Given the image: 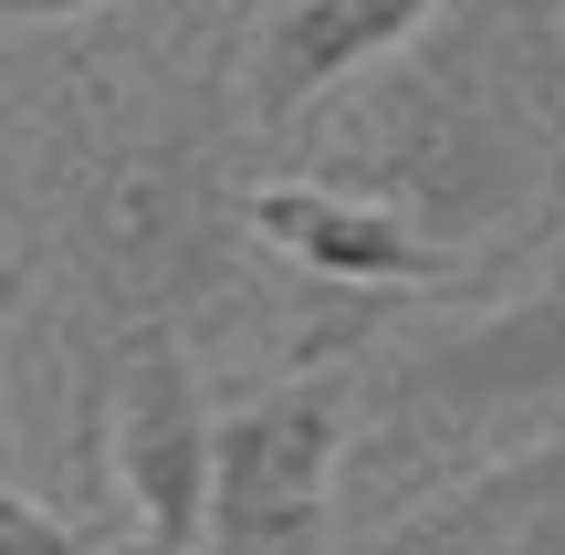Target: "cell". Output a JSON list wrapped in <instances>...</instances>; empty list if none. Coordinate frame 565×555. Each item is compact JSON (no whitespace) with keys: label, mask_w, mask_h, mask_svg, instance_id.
Returning <instances> with one entry per match:
<instances>
[{"label":"cell","mask_w":565,"mask_h":555,"mask_svg":"<svg viewBox=\"0 0 565 555\" xmlns=\"http://www.w3.org/2000/svg\"><path fill=\"white\" fill-rule=\"evenodd\" d=\"M315 179L366 189L471 273L545 252L565 231V0H440L356 74Z\"/></svg>","instance_id":"1"},{"label":"cell","mask_w":565,"mask_h":555,"mask_svg":"<svg viewBox=\"0 0 565 555\" xmlns=\"http://www.w3.org/2000/svg\"><path fill=\"white\" fill-rule=\"evenodd\" d=\"M565 430V263L461 325H398L387 314L356 346V451L366 493L419 503L482 461Z\"/></svg>","instance_id":"2"},{"label":"cell","mask_w":565,"mask_h":555,"mask_svg":"<svg viewBox=\"0 0 565 555\" xmlns=\"http://www.w3.org/2000/svg\"><path fill=\"white\" fill-rule=\"evenodd\" d=\"M74 284L84 346H116L137 325H210L242 305V179L221 168V105L179 95L105 126L74 179ZM84 356V367H95Z\"/></svg>","instance_id":"3"},{"label":"cell","mask_w":565,"mask_h":555,"mask_svg":"<svg viewBox=\"0 0 565 555\" xmlns=\"http://www.w3.org/2000/svg\"><path fill=\"white\" fill-rule=\"evenodd\" d=\"M398 305H345L294 346L273 388L210 419V514L200 555H324L335 472L356 451V346Z\"/></svg>","instance_id":"4"},{"label":"cell","mask_w":565,"mask_h":555,"mask_svg":"<svg viewBox=\"0 0 565 555\" xmlns=\"http://www.w3.org/2000/svg\"><path fill=\"white\" fill-rule=\"evenodd\" d=\"M84 430L126 482V555H200L210 514V388L179 325H137L84 367Z\"/></svg>","instance_id":"5"},{"label":"cell","mask_w":565,"mask_h":555,"mask_svg":"<svg viewBox=\"0 0 565 555\" xmlns=\"http://www.w3.org/2000/svg\"><path fill=\"white\" fill-rule=\"evenodd\" d=\"M242 242L282 252L294 273L335 284L345 305H408V293H450L471 284V263L429 252L398 210H377L366 189H335V179H252L242 189Z\"/></svg>","instance_id":"6"},{"label":"cell","mask_w":565,"mask_h":555,"mask_svg":"<svg viewBox=\"0 0 565 555\" xmlns=\"http://www.w3.org/2000/svg\"><path fill=\"white\" fill-rule=\"evenodd\" d=\"M440 0H273L263 32H252V63H242V116L263 137H294L315 126L366 63H387Z\"/></svg>","instance_id":"7"},{"label":"cell","mask_w":565,"mask_h":555,"mask_svg":"<svg viewBox=\"0 0 565 555\" xmlns=\"http://www.w3.org/2000/svg\"><path fill=\"white\" fill-rule=\"evenodd\" d=\"M366 555H565V430L398 503Z\"/></svg>","instance_id":"8"},{"label":"cell","mask_w":565,"mask_h":555,"mask_svg":"<svg viewBox=\"0 0 565 555\" xmlns=\"http://www.w3.org/2000/svg\"><path fill=\"white\" fill-rule=\"evenodd\" d=\"M0 555H105L95 535H74L63 514H42L32 493H21L11 472H0Z\"/></svg>","instance_id":"9"},{"label":"cell","mask_w":565,"mask_h":555,"mask_svg":"<svg viewBox=\"0 0 565 555\" xmlns=\"http://www.w3.org/2000/svg\"><path fill=\"white\" fill-rule=\"evenodd\" d=\"M32 273H42V252H11V263H0V335H11L21 293H32Z\"/></svg>","instance_id":"10"},{"label":"cell","mask_w":565,"mask_h":555,"mask_svg":"<svg viewBox=\"0 0 565 555\" xmlns=\"http://www.w3.org/2000/svg\"><path fill=\"white\" fill-rule=\"evenodd\" d=\"M74 11H105V0H0V21H74Z\"/></svg>","instance_id":"11"}]
</instances>
